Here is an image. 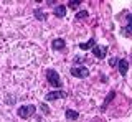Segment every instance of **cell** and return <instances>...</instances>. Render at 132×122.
I'll list each match as a JSON object with an SVG mask.
<instances>
[{"instance_id": "cell-1", "label": "cell", "mask_w": 132, "mask_h": 122, "mask_svg": "<svg viewBox=\"0 0 132 122\" xmlns=\"http://www.w3.org/2000/svg\"><path fill=\"white\" fill-rule=\"evenodd\" d=\"M46 81H48V84H51V86L56 88V89H61V86H63L61 78H60V74H58L56 69H48L46 71Z\"/></svg>"}, {"instance_id": "cell-2", "label": "cell", "mask_w": 132, "mask_h": 122, "mask_svg": "<svg viewBox=\"0 0 132 122\" xmlns=\"http://www.w3.org/2000/svg\"><path fill=\"white\" fill-rule=\"evenodd\" d=\"M16 112H18V116L22 117V119H28V117H31L33 114L36 112V107L33 104H23L16 109Z\"/></svg>"}, {"instance_id": "cell-3", "label": "cell", "mask_w": 132, "mask_h": 122, "mask_svg": "<svg viewBox=\"0 0 132 122\" xmlns=\"http://www.w3.org/2000/svg\"><path fill=\"white\" fill-rule=\"evenodd\" d=\"M69 73H71V76L79 78V79H86L89 76V69L86 66H73L71 69H69Z\"/></svg>"}, {"instance_id": "cell-4", "label": "cell", "mask_w": 132, "mask_h": 122, "mask_svg": "<svg viewBox=\"0 0 132 122\" xmlns=\"http://www.w3.org/2000/svg\"><path fill=\"white\" fill-rule=\"evenodd\" d=\"M66 96H68L66 91H63V89H56V91L48 92V94L45 96V101H56V99H61V97H66Z\"/></svg>"}, {"instance_id": "cell-5", "label": "cell", "mask_w": 132, "mask_h": 122, "mask_svg": "<svg viewBox=\"0 0 132 122\" xmlns=\"http://www.w3.org/2000/svg\"><path fill=\"white\" fill-rule=\"evenodd\" d=\"M93 55L96 56V58H99V59L106 58V55H107V46H106V45H96V46L93 48Z\"/></svg>"}, {"instance_id": "cell-6", "label": "cell", "mask_w": 132, "mask_h": 122, "mask_svg": "<svg viewBox=\"0 0 132 122\" xmlns=\"http://www.w3.org/2000/svg\"><path fill=\"white\" fill-rule=\"evenodd\" d=\"M126 18H127V23H126V27L121 28V35L126 36V38H130V36H132V17L127 15Z\"/></svg>"}, {"instance_id": "cell-7", "label": "cell", "mask_w": 132, "mask_h": 122, "mask_svg": "<svg viewBox=\"0 0 132 122\" xmlns=\"http://www.w3.org/2000/svg\"><path fill=\"white\" fill-rule=\"evenodd\" d=\"M117 69H119V73H121L122 78H126V76H127V69H129V61H127V59H119L117 61Z\"/></svg>"}, {"instance_id": "cell-8", "label": "cell", "mask_w": 132, "mask_h": 122, "mask_svg": "<svg viewBox=\"0 0 132 122\" xmlns=\"http://www.w3.org/2000/svg\"><path fill=\"white\" fill-rule=\"evenodd\" d=\"M51 48L55 51H61V50H64V48H66V41H64L63 38H56V40H53Z\"/></svg>"}, {"instance_id": "cell-9", "label": "cell", "mask_w": 132, "mask_h": 122, "mask_svg": "<svg viewBox=\"0 0 132 122\" xmlns=\"http://www.w3.org/2000/svg\"><path fill=\"white\" fill-rule=\"evenodd\" d=\"M64 116H66V119H68V120H78V119H79V112H78V111H74V109H66V111H64Z\"/></svg>"}, {"instance_id": "cell-10", "label": "cell", "mask_w": 132, "mask_h": 122, "mask_svg": "<svg viewBox=\"0 0 132 122\" xmlns=\"http://www.w3.org/2000/svg\"><path fill=\"white\" fill-rule=\"evenodd\" d=\"M53 15H55V17H58V18L66 17V7H64V5H56L55 8H53Z\"/></svg>"}, {"instance_id": "cell-11", "label": "cell", "mask_w": 132, "mask_h": 122, "mask_svg": "<svg viewBox=\"0 0 132 122\" xmlns=\"http://www.w3.org/2000/svg\"><path fill=\"white\" fill-rule=\"evenodd\" d=\"M94 46H96V40H94V38H89L86 43H79L81 50H89V48H94Z\"/></svg>"}, {"instance_id": "cell-12", "label": "cell", "mask_w": 132, "mask_h": 122, "mask_svg": "<svg viewBox=\"0 0 132 122\" xmlns=\"http://www.w3.org/2000/svg\"><path fill=\"white\" fill-rule=\"evenodd\" d=\"M114 97H116V91H111V92H109V96H107V99H106L104 102H102V106H101V111H106L107 106H109V102L114 99Z\"/></svg>"}, {"instance_id": "cell-13", "label": "cell", "mask_w": 132, "mask_h": 122, "mask_svg": "<svg viewBox=\"0 0 132 122\" xmlns=\"http://www.w3.org/2000/svg\"><path fill=\"white\" fill-rule=\"evenodd\" d=\"M33 15H35V18L40 20V22L46 20V17H45V13H43V10H40V8H35V10H33Z\"/></svg>"}, {"instance_id": "cell-14", "label": "cell", "mask_w": 132, "mask_h": 122, "mask_svg": "<svg viewBox=\"0 0 132 122\" xmlns=\"http://www.w3.org/2000/svg\"><path fill=\"white\" fill-rule=\"evenodd\" d=\"M89 17V12L88 10H81V12H78L76 13V20H84V18H88Z\"/></svg>"}, {"instance_id": "cell-15", "label": "cell", "mask_w": 132, "mask_h": 122, "mask_svg": "<svg viewBox=\"0 0 132 122\" xmlns=\"http://www.w3.org/2000/svg\"><path fill=\"white\" fill-rule=\"evenodd\" d=\"M79 0H69V2H68V7H69V8H74V10H76L78 8V7H79Z\"/></svg>"}, {"instance_id": "cell-16", "label": "cell", "mask_w": 132, "mask_h": 122, "mask_svg": "<svg viewBox=\"0 0 132 122\" xmlns=\"http://www.w3.org/2000/svg\"><path fill=\"white\" fill-rule=\"evenodd\" d=\"M15 101H16V99H15V97H12V94H8V96L5 97V102H7V104H15Z\"/></svg>"}, {"instance_id": "cell-17", "label": "cell", "mask_w": 132, "mask_h": 122, "mask_svg": "<svg viewBox=\"0 0 132 122\" xmlns=\"http://www.w3.org/2000/svg\"><path fill=\"white\" fill-rule=\"evenodd\" d=\"M84 59H86L84 56H76V58H74V66H78V64H79V63H82Z\"/></svg>"}, {"instance_id": "cell-18", "label": "cell", "mask_w": 132, "mask_h": 122, "mask_svg": "<svg viewBox=\"0 0 132 122\" xmlns=\"http://www.w3.org/2000/svg\"><path fill=\"white\" fill-rule=\"evenodd\" d=\"M117 61H119L117 56H116V58H111L109 59V64H111V66H116V64H117Z\"/></svg>"}, {"instance_id": "cell-19", "label": "cell", "mask_w": 132, "mask_h": 122, "mask_svg": "<svg viewBox=\"0 0 132 122\" xmlns=\"http://www.w3.org/2000/svg\"><path fill=\"white\" fill-rule=\"evenodd\" d=\"M41 111H43L45 114H50V109L46 107V104H41Z\"/></svg>"}]
</instances>
